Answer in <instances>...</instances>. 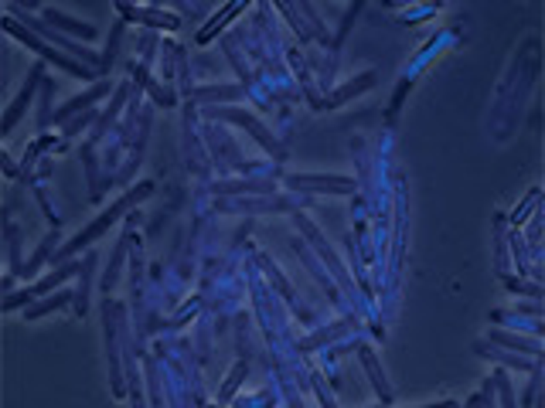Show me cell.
I'll return each mask as SVG.
<instances>
[{
	"instance_id": "obj_1",
	"label": "cell",
	"mask_w": 545,
	"mask_h": 408,
	"mask_svg": "<svg viewBox=\"0 0 545 408\" xmlns=\"http://www.w3.org/2000/svg\"><path fill=\"white\" fill-rule=\"evenodd\" d=\"M147 194H150V184H143V188L129 190V194H127V197H123V201H120V204H113V208H109L106 215H99V218L93 221V225H89V228H86V231H82V235H79L75 242H68V245H65V252H62V255H72V252H79V249H82V245H89L93 238H99V235H102V231H106V228H109L113 221H116V218H120V215H123V211H127V208H129V204H133V201H140V197H147Z\"/></svg>"
},
{
	"instance_id": "obj_2",
	"label": "cell",
	"mask_w": 545,
	"mask_h": 408,
	"mask_svg": "<svg viewBox=\"0 0 545 408\" xmlns=\"http://www.w3.org/2000/svg\"><path fill=\"white\" fill-rule=\"evenodd\" d=\"M3 28H7V31H10V34H17V38H21V41H24L28 48H34L38 55H45L48 62L62 65V68H65V72H68V75H75V79H96V72H93V68H82V65H75V62H72V58H65V55H58V51H55L52 44H45L41 38H34V34H28V31H24V28H21V24H14L10 17L3 21Z\"/></svg>"
},
{
	"instance_id": "obj_3",
	"label": "cell",
	"mask_w": 545,
	"mask_h": 408,
	"mask_svg": "<svg viewBox=\"0 0 545 408\" xmlns=\"http://www.w3.org/2000/svg\"><path fill=\"white\" fill-rule=\"evenodd\" d=\"M208 116H219V120H232V123L246 126L259 143H262V147H269V150H276V147H280V143H276V136H269V133L259 126V120L253 116V113H242V109H208Z\"/></svg>"
},
{
	"instance_id": "obj_4",
	"label": "cell",
	"mask_w": 545,
	"mask_h": 408,
	"mask_svg": "<svg viewBox=\"0 0 545 408\" xmlns=\"http://www.w3.org/2000/svg\"><path fill=\"white\" fill-rule=\"evenodd\" d=\"M120 14L127 21H140V24H154V28H177V17L171 14H161V10H140V7H129V3H120Z\"/></svg>"
},
{
	"instance_id": "obj_5",
	"label": "cell",
	"mask_w": 545,
	"mask_h": 408,
	"mask_svg": "<svg viewBox=\"0 0 545 408\" xmlns=\"http://www.w3.org/2000/svg\"><path fill=\"white\" fill-rule=\"evenodd\" d=\"M290 188H297V190H352L354 181H345V177H290Z\"/></svg>"
},
{
	"instance_id": "obj_6",
	"label": "cell",
	"mask_w": 545,
	"mask_h": 408,
	"mask_svg": "<svg viewBox=\"0 0 545 408\" xmlns=\"http://www.w3.org/2000/svg\"><path fill=\"white\" fill-rule=\"evenodd\" d=\"M38 82H41V65H38V68H34V72H31V79H28V85L21 89V95L14 99V106L7 109V116H3V129H10V126H14V123H17V120H21V113L28 109V102H31V95H34V85H38Z\"/></svg>"
},
{
	"instance_id": "obj_7",
	"label": "cell",
	"mask_w": 545,
	"mask_h": 408,
	"mask_svg": "<svg viewBox=\"0 0 545 408\" xmlns=\"http://www.w3.org/2000/svg\"><path fill=\"white\" fill-rule=\"evenodd\" d=\"M361 361H365V371H368V377H372V384H375L379 398H382V402H388V398H392V395H388V384H385L382 371H379V364H375V354H372L368 347H361Z\"/></svg>"
},
{
	"instance_id": "obj_8",
	"label": "cell",
	"mask_w": 545,
	"mask_h": 408,
	"mask_svg": "<svg viewBox=\"0 0 545 408\" xmlns=\"http://www.w3.org/2000/svg\"><path fill=\"white\" fill-rule=\"evenodd\" d=\"M235 10H242V3H228V7H225L219 17H212V21H208V24L201 28V34H198V44H208V41H212V38L219 34V28H222V24L228 21V17H232V14H235Z\"/></svg>"
},
{
	"instance_id": "obj_9",
	"label": "cell",
	"mask_w": 545,
	"mask_h": 408,
	"mask_svg": "<svg viewBox=\"0 0 545 408\" xmlns=\"http://www.w3.org/2000/svg\"><path fill=\"white\" fill-rule=\"evenodd\" d=\"M45 17H48V24H58V28H65V31H75V34H82V38H96V28L79 24V21L65 17V14H58V10H45Z\"/></svg>"
},
{
	"instance_id": "obj_10",
	"label": "cell",
	"mask_w": 545,
	"mask_h": 408,
	"mask_svg": "<svg viewBox=\"0 0 545 408\" xmlns=\"http://www.w3.org/2000/svg\"><path fill=\"white\" fill-rule=\"evenodd\" d=\"M372 82H375V75H372V72H368V75H361V79H358V82H348V85H345V89H338V92H334V95H331V99H327V102H324V106H338V102H345V99H352V95L365 92V89H368V85H372Z\"/></svg>"
},
{
	"instance_id": "obj_11",
	"label": "cell",
	"mask_w": 545,
	"mask_h": 408,
	"mask_svg": "<svg viewBox=\"0 0 545 408\" xmlns=\"http://www.w3.org/2000/svg\"><path fill=\"white\" fill-rule=\"evenodd\" d=\"M99 95H106V85H96L93 92H86V95H82V99H75V102H68V106H65L62 113L55 116V123H62L65 116H72V113H79V109H86V106H93V102H96Z\"/></svg>"
},
{
	"instance_id": "obj_12",
	"label": "cell",
	"mask_w": 545,
	"mask_h": 408,
	"mask_svg": "<svg viewBox=\"0 0 545 408\" xmlns=\"http://www.w3.org/2000/svg\"><path fill=\"white\" fill-rule=\"evenodd\" d=\"M491 341L494 344H505V347H514V350H525L532 357H539V344H528V341H518L512 334H501V330H491Z\"/></svg>"
},
{
	"instance_id": "obj_13",
	"label": "cell",
	"mask_w": 545,
	"mask_h": 408,
	"mask_svg": "<svg viewBox=\"0 0 545 408\" xmlns=\"http://www.w3.org/2000/svg\"><path fill=\"white\" fill-rule=\"evenodd\" d=\"M242 92V89H235V85H225V89H201V92L194 95L198 102H215V99H235V95Z\"/></svg>"
},
{
	"instance_id": "obj_14",
	"label": "cell",
	"mask_w": 545,
	"mask_h": 408,
	"mask_svg": "<svg viewBox=\"0 0 545 408\" xmlns=\"http://www.w3.org/2000/svg\"><path fill=\"white\" fill-rule=\"evenodd\" d=\"M242 377H246V361H242V364H235V371H232V375H228V381L222 384V395H219L222 402H228V398H232V391L239 388V381H242Z\"/></svg>"
},
{
	"instance_id": "obj_15",
	"label": "cell",
	"mask_w": 545,
	"mask_h": 408,
	"mask_svg": "<svg viewBox=\"0 0 545 408\" xmlns=\"http://www.w3.org/2000/svg\"><path fill=\"white\" fill-rule=\"evenodd\" d=\"M62 303H68V293H58V296H55V300H45V303H41V307H34L31 313H24V316H28V320H38V316L52 313V310H55V307H62Z\"/></svg>"
},
{
	"instance_id": "obj_16",
	"label": "cell",
	"mask_w": 545,
	"mask_h": 408,
	"mask_svg": "<svg viewBox=\"0 0 545 408\" xmlns=\"http://www.w3.org/2000/svg\"><path fill=\"white\" fill-rule=\"evenodd\" d=\"M75 269H79V266H65V269H58L55 276H48L45 283L38 286V293H45V289H55V286H58V283H65V279H68V276H72Z\"/></svg>"
},
{
	"instance_id": "obj_17",
	"label": "cell",
	"mask_w": 545,
	"mask_h": 408,
	"mask_svg": "<svg viewBox=\"0 0 545 408\" xmlns=\"http://www.w3.org/2000/svg\"><path fill=\"white\" fill-rule=\"evenodd\" d=\"M55 238H58V231H55V235H52V238H48V242H45V245H41V249L34 252V259H31V262H28V269H24V272H34V269H38V266H41V262H45V255H48V249H52V245H55Z\"/></svg>"
},
{
	"instance_id": "obj_18",
	"label": "cell",
	"mask_w": 545,
	"mask_h": 408,
	"mask_svg": "<svg viewBox=\"0 0 545 408\" xmlns=\"http://www.w3.org/2000/svg\"><path fill=\"white\" fill-rule=\"evenodd\" d=\"M508 289L512 293H528V296H542V289L532 283H518V279H508Z\"/></svg>"
},
{
	"instance_id": "obj_19",
	"label": "cell",
	"mask_w": 545,
	"mask_h": 408,
	"mask_svg": "<svg viewBox=\"0 0 545 408\" xmlns=\"http://www.w3.org/2000/svg\"><path fill=\"white\" fill-rule=\"evenodd\" d=\"M21 303H31V293H14V296H7V300H3V310H14V307H21Z\"/></svg>"
},
{
	"instance_id": "obj_20",
	"label": "cell",
	"mask_w": 545,
	"mask_h": 408,
	"mask_svg": "<svg viewBox=\"0 0 545 408\" xmlns=\"http://www.w3.org/2000/svg\"><path fill=\"white\" fill-rule=\"evenodd\" d=\"M331 334H345V323H341V327H334V330H331ZM321 341H324V334H317V337H314V341H307V347L321 344Z\"/></svg>"
}]
</instances>
